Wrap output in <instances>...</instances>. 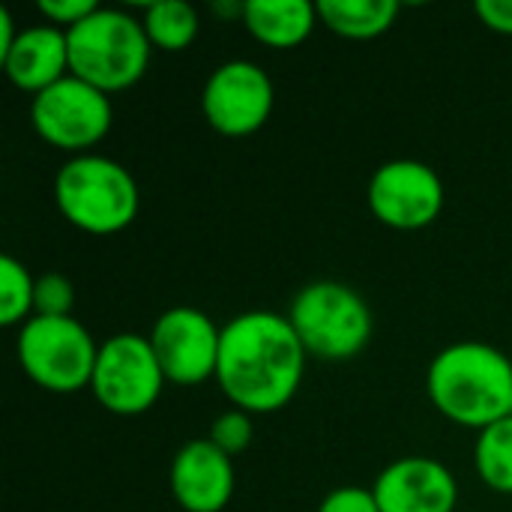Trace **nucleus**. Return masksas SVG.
Masks as SVG:
<instances>
[{
	"label": "nucleus",
	"mask_w": 512,
	"mask_h": 512,
	"mask_svg": "<svg viewBox=\"0 0 512 512\" xmlns=\"http://www.w3.org/2000/svg\"><path fill=\"white\" fill-rule=\"evenodd\" d=\"M36 276L15 255H0V324L21 327L33 318Z\"/></svg>",
	"instance_id": "6ab92c4d"
},
{
	"label": "nucleus",
	"mask_w": 512,
	"mask_h": 512,
	"mask_svg": "<svg viewBox=\"0 0 512 512\" xmlns=\"http://www.w3.org/2000/svg\"><path fill=\"white\" fill-rule=\"evenodd\" d=\"M318 512H381L375 492L363 486H339L318 504Z\"/></svg>",
	"instance_id": "5701e85b"
},
{
	"label": "nucleus",
	"mask_w": 512,
	"mask_h": 512,
	"mask_svg": "<svg viewBox=\"0 0 512 512\" xmlns=\"http://www.w3.org/2000/svg\"><path fill=\"white\" fill-rule=\"evenodd\" d=\"M168 489L183 512H222L237 492L234 459L210 438L186 441L171 459Z\"/></svg>",
	"instance_id": "f8f14e48"
},
{
	"label": "nucleus",
	"mask_w": 512,
	"mask_h": 512,
	"mask_svg": "<svg viewBox=\"0 0 512 512\" xmlns=\"http://www.w3.org/2000/svg\"><path fill=\"white\" fill-rule=\"evenodd\" d=\"M402 6L396 0H321L318 18L327 30L345 36V39H375L387 33Z\"/></svg>",
	"instance_id": "dca6fc26"
},
{
	"label": "nucleus",
	"mask_w": 512,
	"mask_h": 512,
	"mask_svg": "<svg viewBox=\"0 0 512 512\" xmlns=\"http://www.w3.org/2000/svg\"><path fill=\"white\" fill-rule=\"evenodd\" d=\"M474 12L489 30L512 36V0H477Z\"/></svg>",
	"instance_id": "b1692460"
},
{
	"label": "nucleus",
	"mask_w": 512,
	"mask_h": 512,
	"mask_svg": "<svg viewBox=\"0 0 512 512\" xmlns=\"http://www.w3.org/2000/svg\"><path fill=\"white\" fill-rule=\"evenodd\" d=\"M6 78L12 81V87H18L21 93H42L51 84H57L60 78H66L69 69V39L66 30L42 21V24H30L21 27L18 39L12 42V48L0 57Z\"/></svg>",
	"instance_id": "4468645a"
},
{
	"label": "nucleus",
	"mask_w": 512,
	"mask_h": 512,
	"mask_svg": "<svg viewBox=\"0 0 512 512\" xmlns=\"http://www.w3.org/2000/svg\"><path fill=\"white\" fill-rule=\"evenodd\" d=\"M285 315L306 354L321 363L354 360L366 351L375 333V318L366 297L336 279L303 285Z\"/></svg>",
	"instance_id": "39448f33"
},
{
	"label": "nucleus",
	"mask_w": 512,
	"mask_h": 512,
	"mask_svg": "<svg viewBox=\"0 0 512 512\" xmlns=\"http://www.w3.org/2000/svg\"><path fill=\"white\" fill-rule=\"evenodd\" d=\"M15 354L24 375L39 390L69 396L78 390H90L99 345L75 315H33L27 324L18 327Z\"/></svg>",
	"instance_id": "423d86ee"
},
{
	"label": "nucleus",
	"mask_w": 512,
	"mask_h": 512,
	"mask_svg": "<svg viewBox=\"0 0 512 512\" xmlns=\"http://www.w3.org/2000/svg\"><path fill=\"white\" fill-rule=\"evenodd\" d=\"M276 105V87L255 60L219 63L201 90V114L207 126L225 138H246L264 129Z\"/></svg>",
	"instance_id": "1a4fd4ad"
},
{
	"label": "nucleus",
	"mask_w": 512,
	"mask_h": 512,
	"mask_svg": "<svg viewBox=\"0 0 512 512\" xmlns=\"http://www.w3.org/2000/svg\"><path fill=\"white\" fill-rule=\"evenodd\" d=\"M96 9H99L96 0H39L36 3V12L42 15V21H48L60 30H72Z\"/></svg>",
	"instance_id": "4be33fe9"
},
{
	"label": "nucleus",
	"mask_w": 512,
	"mask_h": 512,
	"mask_svg": "<svg viewBox=\"0 0 512 512\" xmlns=\"http://www.w3.org/2000/svg\"><path fill=\"white\" fill-rule=\"evenodd\" d=\"M426 393L441 417L483 432L512 414V360L489 342H453L432 357Z\"/></svg>",
	"instance_id": "f03ea898"
},
{
	"label": "nucleus",
	"mask_w": 512,
	"mask_h": 512,
	"mask_svg": "<svg viewBox=\"0 0 512 512\" xmlns=\"http://www.w3.org/2000/svg\"><path fill=\"white\" fill-rule=\"evenodd\" d=\"M75 309V285L63 273H42L36 276L33 291V315L45 318H66Z\"/></svg>",
	"instance_id": "aec40b11"
},
{
	"label": "nucleus",
	"mask_w": 512,
	"mask_h": 512,
	"mask_svg": "<svg viewBox=\"0 0 512 512\" xmlns=\"http://www.w3.org/2000/svg\"><path fill=\"white\" fill-rule=\"evenodd\" d=\"M153 354L174 387H198L216 378L222 327L195 306H171L147 333Z\"/></svg>",
	"instance_id": "9b49d317"
},
{
	"label": "nucleus",
	"mask_w": 512,
	"mask_h": 512,
	"mask_svg": "<svg viewBox=\"0 0 512 512\" xmlns=\"http://www.w3.org/2000/svg\"><path fill=\"white\" fill-rule=\"evenodd\" d=\"M141 24L147 30V39L153 45V51H186L201 30V18L198 9L186 0H156L147 3Z\"/></svg>",
	"instance_id": "f3484780"
},
{
	"label": "nucleus",
	"mask_w": 512,
	"mask_h": 512,
	"mask_svg": "<svg viewBox=\"0 0 512 512\" xmlns=\"http://www.w3.org/2000/svg\"><path fill=\"white\" fill-rule=\"evenodd\" d=\"M252 435H255L252 414H246V411H240V408H228V411H222V414L210 423V435H207V438H210L222 453H228V456L234 459V456H240V453L249 450Z\"/></svg>",
	"instance_id": "412c9836"
},
{
	"label": "nucleus",
	"mask_w": 512,
	"mask_h": 512,
	"mask_svg": "<svg viewBox=\"0 0 512 512\" xmlns=\"http://www.w3.org/2000/svg\"><path fill=\"white\" fill-rule=\"evenodd\" d=\"M30 123L48 147L84 156L111 132L114 105L105 90L69 72L48 90L30 96Z\"/></svg>",
	"instance_id": "0eeeda50"
},
{
	"label": "nucleus",
	"mask_w": 512,
	"mask_h": 512,
	"mask_svg": "<svg viewBox=\"0 0 512 512\" xmlns=\"http://www.w3.org/2000/svg\"><path fill=\"white\" fill-rule=\"evenodd\" d=\"M168 378L153 354V345L141 333H114L99 342V357L90 381L93 399L114 417L147 414Z\"/></svg>",
	"instance_id": "6e6552de"
},
{
	"label": "nucleus",
	"mask_w": 512,
	"mask_h": 512,
	"mask_svg": "<svg viewBox=\"0 0 512 512\" xmlns=\"http://www.w3.org/2000/svg\"><path fill=\"white\" fill-rule=\"evenodd\" d=\"M69 69L108 96L135 87L150 66L153 45L141 18L117 6H99L66 30Z\"/></svg>",
	"instance_id": "20e7f679"
},
{
	"label": "nucleus",
	"mask_w": 512,
	"mask_h": 512,
	"mask_svg": "<svg viewBox=\"0 0 512 512\" xmlns=\"http://www.w3.org/2000/svg\"><path fill=\"white\" fill-rule=\"evenodd\" d=\"M21 27H15V18L6 6H0V57L12 48V42L18 39Z\"/></svg>",
	"instance_id": "393cba45"
},
{
	"label": "nucleus",
	"mask_w": 512,
	"mask_h": 512,
	"mask_svg": "<svg viewBox=\"0 0 512 512\" xmlns=\"http://www.w3.org/2000/svg\"><path fill=\"white\" fill-rule=\"evenodd\" d=\"M474 468L492 492L512 495V417L477 432Z\"/></svg>",
	"instance_id": "a211bd4d"
},
{
	"label": "nucleus",
	"mask_w": 512,
	"mask_h": 512,
	"mask_svg": "<svg viewBox=\"0 0 512 512\" xmlns=\"http://www.w3.org/2000/svg\"><path fill=\"white\" fill-rule=\"evenodd\" d=\"M444 198V180L420 159H390L378 165L366 189L372 216L393 231L429 228L441 216Z\"/></svg>",
	"instance_id": "9d476101"
},
{
	"label": "nucleus",
	"mask_w": 512,
	"mask_h": 512,
	"mask_svg": "<svg viewBox=\"0 0 512 512\" xmlns=\"http://www.w3.org/2000/svg\"><path fill=\"white\" fill-rule=\"evenodd\" d=\"M60 216L93 237L126 231L141 210V189L132 171L102 153L69 156L54 177Z\"/></svg>",
	"instance_id": "7ed1b4c3"
},
{
	"label": "nucleus",
	"mask_w": 512,
	"mask_h": 512,
	"mask_svg": "<svg viewBox=\"0 0 512 512\" xmlns=\"http://www.w3.org/2000/svg\"><path fill=\"white\" fill-rule=\"evenodd\" d=\"M306 348L288 315L249 309L222 324L216 384L246 414H276L288 408L306 375Z\"/></svg>",
	"instance_id": "f257e3e1"
},
{
	"label": "nucleus",
	"mask_w": 512,
	"mask_h": 512,
	"mask_svg": "<svg viewBox=\"0 0 512 512\" xmlns=\"http://www.w3.org/2000/svg\"><path fill=\"white\" fill-rule=\"evenodd\" d=\"M381 512H456L459 483L432 456H402L372 483Z\"/></svg>",
	"instance_id": "ddd939ff"
},
{
	"label": "nucleus",
	"mask_w": 512,
	"mask_h": 512,
	"mask_svg": "<svg viewBox=\"0 0 512 512\" xmlns=\"http://www.w3.org/2000/svg\"><path fill=\"white\" fill-rule=\"evenodd\" d=\"M510 417H512V414H510Z\"/></svg>",
	"instance_id": "a878e982"
},
{
	"label": "nucleus",
	"mask_w": 512,
	"mask_h": 512,
	"mask_svg": "<svg viewBox=\"0 0 512 512\" xmlns=\"http://www.w3.org/2000/svg\"><path fill=\"white\" fill-rule=\"evenodd\" d=\"M240 21L255 42L279 51L303 45L321 24L318 3L309 0H246Z\"/></svg>",
	"instance_id": "2eb2a0df"
}]
</instances>
